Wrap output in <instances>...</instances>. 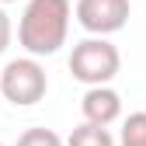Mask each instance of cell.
I'll return each instance as SVG.
<instances>
[{
  "instance_id": "1",
  "label": "cell",
  "mask_w": 146,
  "mask_h": 146,
  "mask_svg": "<svg viewBox=\"0 0 146 146\" xmlns=\"http://www.w3.org/2000/svg\"><path fill=\"white\" fill-rule=\"evenodd\" d=\"M73 4L70 0H28L17 21V42L28 56H56L66 45Z\"/></svg>"
},
{
  "instance_id": "2",
  "label": "cell",
  "mask_w": 146,
  "mask_h": 146,
  "mask_svg": "<svg viewBox=\"0 0 146 146\" xmlns=\"http://www.w3.org/2000/svg\"><path fill=\"white\" fill-rule=\"evenodd\" d=\"M122 70V52L108 42V38H98V35H90V38L77 42L70 52V73L73 80H80L87 87H108Z\"/></svg>"
},
{
  "instance_id": "3",
  "label": "cell",
  "mask_w": 146,
  "mask_h": 146,
  "mask_svg": "<svg viewBox=\"0 0 146 146\" xmlns=\"http://www.w3.org/2000/svg\"><path fill=\"white\" fill-rule=\"evenodd\" d=\"M45 90H49V77H45V66L35 56L11 59L4 70H0V94H4L14 108L38 104L45 98Z\"/></svg>"
},
{
  "instance_id": "4",
  "label": "cell",
  "mask_w": 146,
  "mask_h": 146,
  "mask_svg": "<svg viewBox=\"0 0 146 146\" xmlns=\"http://www.w3.org/2000/svg\"><path fill=\"white\" fill-rule=\"evenodd\" d=\"M129 11H132L129 0H77V7H73L80 28L98 35V38H108V35L122 31L129 25Z\"/></svg>"
},
{
  "instance_id": "5",
  "label": "cell",
  "mask_w": 146,
  "mask_h": 146,
  "mask_svg": "<svg viewBox=\"0 0 146 146\" xmlns=\"http://www.w3.org/2000/svg\"><path fill=\"white\" fill-rule=\"evenodd\" d=\"M80 111H84V122L108 129L111 122L122 118V94L115 87H87L80 98Z\"/></svg>"
},
{
  "instance_id": "6",
  "label": "cell",
  "mask_w": 146,
  "mask_h": 146,
  "mask_svg": "<svg viewBox=\"0 0 146 146\" xmlns=\"http://www.w3.org/2000/svg\"><path fill=\"white\" fill-rule=\"evenodd\" d=\"M66 146H115V139H111V132H108V129L84 122V125H77V129L70 132Z\"/></svg>"
},
{
  "instance_id": "7",
  "label": "cell",
  "mask_w": 146,
  "mask_h": 146,
  "mask_svg": "<svg viewBox=\"0 0 146 146\" xmlns=\"http://www.w3.org/2000/svg\"><path fill=\"white\" fill-rule=\"evenodd\" d=\"M118 146H146V111H132L122 122V139Z\"/></svg>"
},
{
  "instance_id": "8",
  "label": "cell",
  "mask_w": 146,
  "mask_h": 146,
  "mask_svg": "<svg viewBox=\"0 0 146 146\" xmlns=\"http://www.w3.org/2000/svg\"><path fill=\"white\" fill-rule=\"evenodd\" d=\"M17 146H66L52 129H25L17 136Z\"/></svg>"
},
{
  "instance_id": "9",
  "label": "cell",
  "mask_w": 146,
  "mask_h": 146,
  "mask_svg": "<svg viewBox=\"0 0 146 146\" xmlns=\"http://www.w3.org/2000/svg\"><path fill=\"white\" fill-rule=\"evenodd\" d=\"M11 38H14V28H11V17H7V11H4V7H0V52H7Z\"/></svg>"
},
{
  "instance_id": "10",
  "label": "cell",
  "mask_w": 146,
  "mask_h": 146,
  "mask_svg": "<svg viewBox=\"0 0 146 146\" xmlns=\"http://www.w3.org/2000/svg\"><path fill=\"white\" fill-rule=\"evenodd\" d=\"M4 4H17V0H0V7H4Z\"/></svg>"
},
{
  "instance_id": "11",
  "label": "cell",
  "mask_w": 146,
  "mask_h": 146,
  "mask_svg": "<svg viewBox=\"0 0 146 146\" xmlns=\"http://www.w3.org/2000/svg\"><path fill=\"white\" fill-rule=\"evenodd\" d=\"M0 146H4V143H0Z\"/></svg>"
}]
</instances>
